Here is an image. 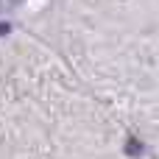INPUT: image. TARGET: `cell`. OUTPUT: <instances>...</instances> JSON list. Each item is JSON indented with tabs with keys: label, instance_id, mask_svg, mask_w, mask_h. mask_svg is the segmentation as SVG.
<instances>
[{
	"label": "cell",
	"instance_id": "6da1fadb",
	"mask_svg": "<svg viewBox=\"0 0 159 159\" xmlns=\"http://www.w3.org/2000/svg\"><path fill=\"white\" fill-rule=\"evenodd\" d=\"M123 151H126V154H129V157H143V154H145V143H143V140H140V137H134V134H129V137H126V143H123Z\"/></svg>",
	"mask_w": 159,
	"mask_h": 159
},
{
	"label": "cell",
	"instance_id": "7a4b0ae2",
	"mask_svg": "<svg viewBox=\"0 0 159 159\" xmlns=\"http://www.w3.org/2000/svg\"><path fill=\"white\" fill-rule=\"evenodd\" d=\"M0 34L8 36V34H11V25H8V22H0Z\"/></svg>",
	"mask_w": 159,
	"mask_h": 159
}]
</instances>
